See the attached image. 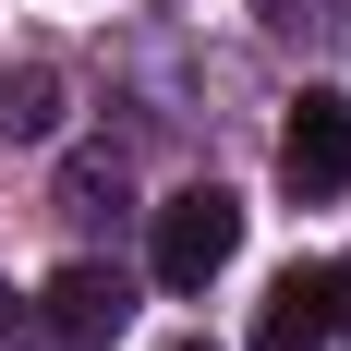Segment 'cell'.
Returning a JSON list of instances; mask_svg holds the SVG:
<instances>
[{"label":"cell","mask_w":351,"mask_h":351,"mask_svg":"<svg viewBox=\"0 0 351 351\" xmlns=\"http://www.w3.org/2000/svg\"><path fill=\"white\" fill-rule=\"evenodd\" d=\"M230 254H243V194H230V182H182L170 206H145V267H158V291H206Z\"/></svg>","instance_id":"cell-1"},{"label":"cell","mask_w":351,"mask_h":351,"mask_svg":"<svg viewBox=\"0 0 351 351\" xmlns=\"http://www.w3.org/2000/svg\"><path fill=\"white\" fill-rule=\"evenodd\" d=\"M121 327H134V279L97 267V254H73L61 279L36 291V339H49V351H109Z\"/></svg>","instance_id":"cell-2"},{"label":"cell","mask_w":351,"mask_h":351,"mask_svg":"<svg viewBox=\"0 0 351 351\" xmlns=\"http://www.w3.org/2000/svg\"><path fill=\"white\" fill-rule=\"evenodd\" d=\"M279 182L303 194V206H327L351 182V97L339 85H303V109L279 121Z\"/></svg>","instance_id":"cell-3"},{"label":"cell","mask_w":351,"mask_h":351,"mask_svg":"<svg viewBox=\"0 0 351 351\" xmlns=\"http://www.w3.org/2000/svg\"><path fill=\"white\" fill-rule=\"evenodd\" d=\"M254 351H339V327H327V267L267 279V303H254Z\"/></svg>","instance_id":"cell-4"},{"label":"cell","mask_w":351,"mask_h":351,"mask_svg":"<svg viewBox=\"0 0 351 351\" xmlns=\"http://www.w3.org/2000/svg\"><path fill=\"white\" fill-rule=\"evenodd\" d=\"M49 134H61V73L0 61V145H49Z\"/></svg>","instance_id":"cell-5"},{"label":"cell","mask_w":351,"mask_h":351,"mask_svg":"<svg viewBox=\"0 0 351 351\" xmlns=\"http://www.w3.org/2000/svg\"><path fill=\"white\" fill-rule=\"evenodd\" d=\"M121 206H134L121 158H109V145H85V158L61 170V218H73V230H97V218H121Z\"/></svg>","instance_id":"cell-6"},{"label":"cell","mask_w":351,"mask_h":351,"mask_svg":"<svg viewBox=\"0 0 351 351\" xmlns=\"http://www.w3.org/2000/svg\"><path fill=\"white\" fill-rule=\"evenodd\" d=\"M267 12V36H291V49H327L339 36V0H254Z\"/></svg>","instance_id":"cell-7"},{"label":"cell","mask_w":351,"mask_h":351,"mask_svg":"<svg viewBox=\"0 0 351 351\" xmlns=\"http://www.w3.org/2000/svg\"><path fill=\"white\" fill-rule=\"evenodd\" d=\"M25 339H36V303H25L12 279H0V351H25Z\"/></svg>","instance_id":"cell-8"},{"label":"cell","mask_w":351,"mask_h":351,"mask_svg":"<svg viewBox=\"0 0 351 351\" xmlns=\"http://www.w3.org/2000/svg\"><path fill=\"white\" fill-rule=\"evenodd\" d=\"M327 327H339V351H351V254L327 267Z\"/></svg>","instance_id":"cell-9"},{"label":"cell","mask_w":351,"mask_h":351,"mask_svg":"<svg viewBox=\"0 0 351 351\" xmlns=\"http://www.w3.org/2000/svg\"><path fill=\"white\" fill-rule=\"evenodd\" d=\"M182 351H206V339H182Z\"/></svg>","instance_id":"cell-10"}]
</instances>
